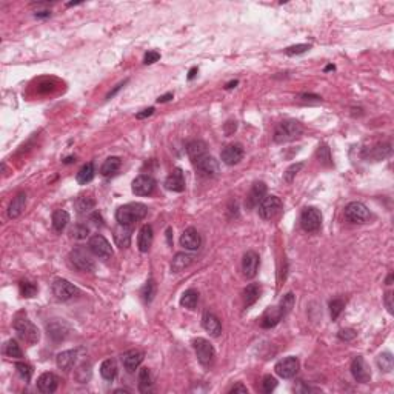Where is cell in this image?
Returning <instances> with one entry per match:
<instances>
[{
  "label": "cell",
  "mask_w": 394,
  "mask_h": 394,
  "mask_svg": "<svg viewBox=\"0 0 394 394\" xmlns=\"http://www.w3.org/2000/svg\"><path fill=\"white\" fill-rule=\"evenodd\" d=\"M206 143L202 142V140H193L187 145V153H188V157L196 162L197 159H200L202 156L206 154Z\"/></svg>",
  "instance_id": "29"
},
{
  "label": "cell",
  "mask_w": 394,
  "mask_h": 394,
  "mask_svg": "<svg viewBox=\"0 0 394 394\" xmlns=\"http://www.w3.org/2000/svg\"><path fill=\"white\" fill-rule=\"evenodd\" d=\"M14 329H16L17 336L29 345L37 343L40 339V332L37 327L29 319H26V317H17L16 322H14Z\"/></svg>",
  "instance_id": "3"
},
{
  "label": "cell",
  "mask_w": 394,
  "mask_h": 394,
  "mask_svg": "<svg viewBox=\"0 0 394 394\" xmlns=\"http://www.w3.org/2000/svg\"><path fill=\"white\" fill-rule=\"evenodd\" d=\"M302 166H304V163H294L283 173V180L286 182V184H291L296 177V174L302 170Z\"/></svg>",
  "instance_id": "47"
},
{
  "label": "cell",
  "mask_w": 394,
  "mask_h": 394,
  "mask_svg": "<svg viewBox=\"0 0 394 394\" xmlns=\"http://www.w3.org/2000/svg\"><path fill=\"white\" fill-rule=\"evenodd\" d=\"M71 233H72V236H74L75 239L82 240V239H86V237H88L89 230H88V226H86V225H75Z\"/></svg>",
  "instance_id": "51"
},
{
  "label": "cell",
  "mask_w": 394,
  "mask_h": 394,
  "mask_svg": "<svg viewBox=\"0 0 394 394\" xmlns=\"http://www.w3.org/2000/svg\"><path fill=\"white\" fill-rule=\"evenodd\" d=\"M173 99V93H168V94H165V96H160L159 99H157V102L159 103H165V102H168V100H171Z\"/></svg>",
  "instance_id": "57"
},
{
  "label": "cell",
  "mask_w": 394,
  "mask_h": 394,
  "mask_svg": "<svg viewBox=\"0 0 394 394\" xmlns=\"http://www.w3.org/2000/svg\"><path fill=\"white\" fill-rule=\"evenodd\" d=\"M153 237H154L153 226H151V225H143L140 233H139V240H137L139 242V250L142 253H146L151 248V245H153Z\"/></svg>",
  "instance_id": "27"
},
{
  "label": "cell",
  "mask_w": 394,
  "mask_h": 394,
  "mask_svg": "<svg viewBox=\"0 0 394 394\" xmlns=\"http://www.w3.org/2000/svg\"><path fill=\"white\" fill-rule=\"evenodd\" d=\"M345 308V302L342 299H332L329 302V311H331V317H332V321H336L337 317L342 314Z\"/></svg>",
  "instance_id": "43"
},
{
  "label": "cell",
  "mask_w": 394,
  "mask_h": 394,
  "mask_svg": "<svg viewBox=\"0 0 394 394\" xmlns=\"http://www.w3.org/2000/svg\"><path fill=\"white\" fill-rule=\"evenodd\" d=\"M193 346H194V351H196V356H197V360H199L203 367H209L211 363L214 360V348L211 345L206 339H196L193 342Z\"/></svg>",
  "instance_id": "6"
},
{
  "label": "cell",
  "mask_w": 394,
  "mask_h": 394,
  "mask_svg": "<svg viewBox=\"0 0 394 394\" xmlns=\"http://www.w3.org/2000/svg\"><path fill=\"white\" fill-rule=\"evenodd\" d=\"M153 113H154V108H153V107H149V108L143 110L142 113H137V119H146V117H149V116H153Z\"/></svg>",
  "instance_id": "55"
},
{
  "label": "cell",
  "mask_w": 394,
  "mask_h": 394,
  "mask_svg": "<svg viewBox=\"0 0 394 394\" xmlns=\"http://www.w3.org/2000/svg\"><path fill=\"white\" fill-rule=\"evenodd\" d=\"M391 282H393V274L388 276V279H387V285H391Z\"/></svg>",
  "instance_id": "63"
},
{
  "label": "cell",
  "mask_w": 394,
  "mask_h": 394,
  "mask_svg": "<svg viewBox=\"0 0 394 394\" xmlns=\"http://www.w3.org/2000/svg\"><path fill=\"white\" fill-rule=\"evenodd\" d=\"M125 83H127V82H124V83H119V85H117V86H116V88H114V89L111 91V93H110V94L107 96V99H111V97H113V96H114V94L117 93V91H119L120 88H122V86H124Z\"/></svg>",
  "instance_id": "59"
},
{
  "label": "cell",
  "mask_w": 394,
  "mask_h": 394,
  "mask_svg": "<svg viewBox=\"0 0 394 394\" xmlns=\"http://www.w3.org/2000/svg\"><path fill=\"white\" fill-rule=\"evenodd\" d=\"M96 200L91 196H79L77 200H75V208H77V213L80 214H88L94 209Z\"/></svg>",
  "instance_id": "33"
},
{
  "label": "cell",
  "mask_w": 394,
  "mask_h": 394,
  "mask_svg": "<svg viewBox=\"0 0 394 394\" xmlns=\"http://www.w3.org/2000/svg\"><path fill=\"white\" fill-rule=\"evenodd\" d=\"M53 228L57 233H62L65 230V226L69 222V214L66 213L65 209H56L53 213Z\"/></svg>",
  "instance_id": "31"
},
{
  "label": "cell",
  "mask_w": 394,
  "mask_h": 394,
  "mask_svg": "<svg viewBox=\"0 0 394 394\" xmlns=\"http://www.w3.org/2000/svg\"><path fill=\"white\" fill-rule=\"evenodd\" d=\"M180 245L188 251H196L199 250L202 245V237L199 231L194 228H187L180 236Z\"/></svg>",
  "instance_id": "17"
},
{
  "label": "cell",
  "mask_w": 394,
  "mask_h": 394,
  "mask_svg": "<svg viewBox=\"0 0 394 394\" xmlns=\"http://www.w3.org/2000/svg\"><path fill=\"white\" fill-rule=\"evenodd\" d=\"M5 353L6 356L12 357V359H20L23 356L22 350H20V345L16 342V340H9L5 346Z\"/></svg>",
  "instance_id": "42"
},
{
  "label": "cell",
  "mask_w": 394,
  "mask_h": 394,
  "mask_svg": "<svg viewBox=\"0 0 394 394\" xmlns=\"http://www.w3.org/2000/svg\"><path fill=\"white\" fill-rule=\"evenodd\" d=\"M196 165V168L197 171H199V174L205 176V177H214L219 174V163L214 157H211L208 154L202 156L200 159H197L194 162Z\"/></svg>",
  "instance_id": "12"
},
{
  "label": "cell",
  "mask_w": 394,
  "mask_h": 394,
  "mask_svg": "<svg viewBox=\"0 0 394 394\" xmlns=\"http://www.w3.org/2000/svg\"><path fill=\"white\" fill-rule=\"evenodd\" d=\"M354 337H356L354 329H342V331L339 332V339H340V340H345V342L353 340Z\"/></svg>",
  "instance_id": "53"
},
{
  "label": "cell",
  "mask_w": 394,
  "mask_h": 394,
  "mask_svg": "<svg viewBox=\"0 0 394 394\" xmlns=\"http://www.w3.org/2000/svg\"><path fill=\"white\" fill-rule=\"evenodd\" d=\"M304 134V127L297 120H283L276 127L274 131V142L276 143H288L299 139Z\"/></svg>",
  "instance_id": "2"
},
{
  "label": "cell",
  "mask_w": 394,
  "mask_h": 394,
  "mask_svg": "<svg viewBox=\"0 0 394 394\" xmlns=\"http://www.w3.org/2000/svg\"><path fill=\"white\" fill-rule=\"evenodd\" d=\"M385 305H387V310H388V313L390 314H393V308H394V305H393V293L391 291H388L387 294H385Z\"/></svg>",
  "instance_id": "54"
},
{
  "label": "cell",
  "mask_w": 394,
  "mask_h": 394,
  "mask_svg": "<svg viewBox=\"0 0 394 394\" xmlns=\"http://www.w3.org/2000/svg\"><path fill=\"white\" fill-rule=\"evenodd\" d=\"M156 291H157V286H156V282L153 280V279H149L148 282H146V285L143 286V290H142V296H143V300L145 302H149L154 299V296H156Z\"/></svg>",
  "instance_id": "41"
},
{
  "label": "cell",
  "mask_w": 394,
  "mask_h": 394,
  "mask_svg": "<svg viewBox=\"0 0 394 394\" xmlns=\"http://www.w3.org/2000/svg\"><path fill=\"white\" fill-rule=\"evenodd\" d=\"M282 209V200L277 196H266L265 199L259 205V216L263 220H269L272 217H276Z\"/></svg>",
  "instance_id": "8"
},
{
  "label": "cell",
  "mask_w": 394,
  "mask_h": 394,
  "mask_svg": "<svg viewBox=\"0 0 394 394\" xmlns=\"http://www.w3.org/2000/svg\"><path fill=\"white\" fill-rule=\"evenodd\" d=\"M165 187L170 191H176V193H182L185 190V177H184V173H182L180 168H174L173 173L166 177Z\"/></svg>",
  "instance_id": "22"
},
{
  "label": "cell",
  "mask_w": 394,
  "mask_h": 394,
  "mask_svg": "<svg viewBox=\"0 0 394 394\" xmlns=\"http://www.w3.org/2000/svg\"><path fill=\"white\" fill-rule=\"evenodd\" d=\"M193 263V257L187 253H177L171 262V271L173 272H180L185 268H188Z\"/></svg>",
  "instance_id": "30"
},
{
  "label": "cell",
  "mask_w": 394,
  "mask_h": 394,
  "mask_svg": "<svg viewBox=\"0 0 394 394\" xmlns=\"http://www.w3.org/2000/svg\"><path fill=\"white\" fill-rule=\"evenodd\" d=\"M119 168H120V159L119 157H108L103 162L100 173H102V176L108 177V176H113L114 173H117Z\"/></svg>",
  "instance_id": "38"
},
{
  "label": "cell",
  "mask_w": 394,
  "mask_h": 394,
  "mask_svg": "<svg viewBox=\"0 0 394 394\" xmlns=\"http://www.w3.org/2000/svg\"><path fill=\"white\" fill-rule=\"evenodd\" d=\"M331 69H334V65H328V66H325V71H331Z\"/></svg>",
  "instance_id": "64"
},
{
  "label": "cell",
  "mask_w": 394,
  "mask_h": 394,
  "mask_svg": "<svg viewBox=\"0 0 394 394\" xmlns=\"http://www.w3.org/2000/svg\"><path fill=\"white\" fill-rule=\"evenodd\" d=\"M202 325L205 328L206 332H209V336L213 337H219L222 332V324L219 321V317L213 313L206 311L202 317Z\"/></svg>",
  "instance_id": "21"
},
{
  "label": "cell",
  "mask_w": 394,
  "mask_h": 394,
  "mask_svg": "<svg viewBox=\"0 0 394 394\" xmlns=\"http://www.w3.org/2000/svg\"><path fill=\"white\" fill-rule=\"evenodd\" d=\"M293 307H294V294H293V293H288L286 296H283V299H282V302H280L279 308H280L282 314L286 316L288 313H290V311L293 310Z\"/></svg>",
  "instance_id": "44"
},
{
  "label": "cell",
  "mask_w": 394,
  "mask_h": 394,
  "mask_svg": "<svg viewBox=\"0 0 394 394\" xmlns=\"http://www.w3.org/2000/svg\"><path fill=\"white\" fill-rule=\"evenodd\" d=\"M19 288L23 297H34L37 294V285H34L33 282H20Z\"/></svg>",
  "instance_id": "45"
},
{
  "label": "cell",
  "mask_w": 394,
  "mask_h": 394,
  "mask_svg": "<svg viewBox=\"0 0 394 394\" xmlns=\"http://www.w3.org/2000/svg\"><path fill=\"white\" fill-rule=\"evenodd\" d=\"M100 374L105 381H114L116 376H117V367H116V362L113 359H107L102 362L100 365Z\"/></svg>",
  "instance_id": "35"
},
{
  "label": "cell",
  "mask_w": 394,
  "mask_h": 394,
  "mask_svg": "<svg viewBox=\"0 0 394 394\" xmlns=\"http://www.w3.org/2000/svg\"><path fill=\"white\" fill-rule=\"evenodd\" d=\"M57 382L59 379L56 374L53 373H43L39 379H37V388L40 393L45 394H51L57 390Z\"/></svg>",
  "instance_id": "23"
},
{
  "label": "cell",
  "mask_w": 394,
  "mask_h": 394,
  "mask_svg": "<svg viewBox=\"0 0 394 394\" xmlns=\"http://www.w3.org/2000/svg\"><path fill=\"white\" fill-rule=\"evenodd\" d=\"M69 261H71V265L77 271H80V272H93L96 269L94 261L91 259V256L88 254V251L83 250V248L72 250L71 254H69Z\"/></svg>",
  "instance_id": "4"
},
{
  "label": "cell",
  "mask_w": 394,
  "mask_h": 394,
  "mask_svg": "<svg viewBox=\"0 0 394 394\" xmlns=\"http://www.w3.org/2000/svg\"><path fill=\"white\" fill-rule=\"evenodd\" d=\"M94 174H96L94 165L93 163H86L79 170L77 177H75V179H77V182L80 185H86V184H89V182L94 179Z\"/></svg>",
  "instance_id": "36"
},
{
  "label": "cell",
  "mask_w": 394,
  "mask_h": 394,
  "mask_svg": "<svg viewBox=\"0 0 394 394\" xmlns=\"http://www.w3.org/2000/svg\"><path fill=\"white\" fill-rule=\"evenodd\" d=\"M75 359H77V353L75 351H62L59 353L57 357H56V362H57V367L64 371H68L72 368V365L75 363Z\"/></svg>",
  "instance_id": "28"
},
{
  "label": "cell",
  "mask_w": 394,
  "mask_h": 394,
  "mask_svg": "<svg viewBox=\"0 0 394 394\" xmlns=\"http://www.w3.org/2000/svg\"><path fill=\"white\" fill-rule=\"evenodd\" d=\"M351 373H353V377L360 384H368L370 379H371V373H370V368L367 365V362L363 360V357H360V356L353 359V362H351Z\"/></svg>",
  "instance_id": "14"
},
{
  "label": "cell",
  "mask_w": 394,
  "mask_h": 394,
  "mask_svg": "<svg viewBox=\"0 0 394 394\" xmlns=\"http://www.w3.org/2000/svg\"><path fill=\"white\" fill-rule=\"evenodd\" d=\"M51 12L50 11H40V12H36V17L37 19H43V17H50Z\"/></svg>",
  "instance_id": "58"
},
{
  "label": "cell",
  "mask_w": 394,
  "mask_h": 394,
  "mask_svg": "<svg viewBox=\"0 0 394 394\" xmlns=\"http://www.w3.org/2000/svg\"><path fill=\"white\" fill-rule=\"evenodd\" d=\"M242 157H244V148L239 143H231V145H226L223 149H222V160L223 163L226 165H237Z\"/></svg>",
  "instance_id": "18"
},
{
  "label": "cell",
  "mask_w": 394,
  "mask_h": 394,
  "mask_svg": "<svg viewBox=\"0 0 394 394\" xmlns=\"http://www.w3.org/2000/svg\"><path fill=\"white\" fill-rule=\"evenodd\" d=\"M230 393H244V394H247L248 390H247V387H244L242 384H237V385H234V387L230 390Z\"/></svg>",
  "instance_id": "56"
},
{
  "label": "cell",
  "mask_w": 394,
  "mask_h": 394,
  "mask_svg": "<svg viewBox=\"0 0 394 394\" xmlns=\"http://www.w3.org/2000/svg\"><path fill=\"white\" fill-rule=\"evenodd\" d=\"M345 217L351 223H367L370 220V211L368 208L360 202H351L345 208Z\"/></svg>",
  "instance_id": "7"
},
{
  "label": "cell",
  "mask_w": 394,
  "mask_h": 394,
  "mask_svg": "<svg viewBox=\"0 0 394 394\" xmlns=\"http://www.w3.org/2000/svg\"><path fill=\"white\" fill-rule=\"evenodd\" d=\"M122 365L128 373H134L140 367V363L143 362V353L139 350H130L122 354Z\"/></svg>",
  "instance_id": "19"
},
{
  "label": "cell",
  "mask_w": 394,
  "mask_h": 394,
  "mask_svg": "<svg viewBox=\"0 0 394 394\" xmlns=\"http://www.w3.org/2000/svg\"><path fill=\"white\" fill-rule=\"evenodd\" d=\"M16 368H17V373L20 374V377L23 379L25 382H29L31 381V376H33V368L28 365L25 362H17L16 363Z\"/></svg>",
  "instance_id": "46"
},
{
  "label": "cell",
  "mask_w": 394,
  "mask_h": 394,
  "mask_svg": "<svg viewBox=\"0 0 394 394\" xmlns=\"http://www.w3.org/2000/svg\"><path fill=\"white\" fill-rule=\"evenodd\" d=\"M64 162H65V163H72V162H75V157H68V159H65Z\"/></svg>",
  "instance_id": "62"
},
{
  "label": "cell",
  "mask_w": 394,
  "mask_h": 394,
  "mask_svg": "<svg viewBox=\"0 0 394 394\" xmlns=\"http://www.w3.org/2000/svg\"><path fill=\"white\" fill-rule=\"evenodd\" d=\"M53 293L59 300H69L79 294V290L65 279H56L53 282Z\"/></svg>",
  "instance_id": "10"
},
{
  "label": "cell",
  "mask_w": 394,
  "mask_h": 394,
  "mask_svg": "<svg viewBox=\"0 0 394 394\" xmlns=\"http://www.w3.org/2000/svg\"><path fill=\"white\" fill-rule=\"evenodd\" d=\"M25 206H26V194L25 193H19L12 199V202H11V205L8 208V216L11 219H17L25 211Z\"/></svg>",
  "instance_id": "25"
},
{
  "label": "cell",
  "mask_w": 394,
  "mask_h": 394,
  "mask_svg": "<svg viewBox=\"0 0 394 394\" xmlns=\"http://www.w3.org/2000/svg\"><path fill=\"white\" fill-rule=\"evenodd\" d=\"M259 256L254 251H247L244 254V259H242V271H244V276L247 279H253L257 274V269H259Z\"/></svg>",
  "instance_id": "16"
},
{
  "label": "cell",
  "mask_w": 394,
  "mask_h": 394,
  "mask_svg": "<svg viewBox=\"0 0 394 394\" xmlns=\"http://www.w3.org/2000/svg\"><path fill=\"white\" fill-rule=\"evenodd\" d=\"M308 50H310V45L300 43V45H293V47H288L285 50V54H288V56H297V54H304Z\"/></svg>",
  "instance_id": "49"
},
{
  "label": "cell",
  "mask_w": 394,
  "mask_h": 394,
  "mask_svg": "<svg viewBox=\"0 0 394 394\" xmlns=\"http://www.w3.org/2000/svg\"><path fill=\"white\" fill-rule=\"evenodd\" d=\"M114 240L120 248H127L131 242V228L127 225H117L114 228Z\"/></svg>",
  "instance_id": "26"
},
{
  "label": "cell",
  "mask_w": 394,
  "mask_h": 394,
  "mask_svg": "<svg viewBox=\"0 0 394 394\" xmlns=\"http://www.w3.org/2000/svg\"><path fill=\"white\" fill-rule=\"evenodd\" d=\"M139 390L140 393H149L153 390V379L148 368H142L139 373Z\"/></svg>",
  "instance_id": "39"
},
{
  "label": "cell",
  "mask_w": 394,
  "mask_h": 394,
  "mask_svg": "<svg viewBox=\"0 0 394 394\" xmlns=\"http://www.w3.org/2000/svg\"><path fill=\"white\" fill-rule=\"evenodd\" d=\"M146 214H148V208L143 203H128L120 206L116 211V220L120 225L131 226L135 222H140L142 219H145Z\"/></svg>",
  "instance_id": "1"
},
{
  "label": "cell",
  "mask_w": 394,
  "mask_h": 394,
  "mask_svg": "<svg viewBox=\"0 0 394 394\" xmlns=\"http://www.w3.org/2000/svg\"><path fill=\"white\" fill-rule=\"evenodd\" d=\"M237 83H239L237 80H234V82H230L228 85H226V89H231V88H234V86H236Z\"/></svg>",
  "instance_id": "61"
},
{
  "label": "cell",
  "mask_w": 394,
  "mask_h": 394,
  "mask_svg": "<svg viewBox=\"0 0 394 394\" xmlns=\"http://www.w3.org/2000/svg\"><path fill=\"white\" fill-rule=\"evenodd\" d=\"M196 72H197V68H191V71L188 74V80H193L196 77Z\"/></svg>",
  "instance_id": "60"
},
{
  "label": "cell",
  "mask_w": 394,
  "mask_h": 394,
  "mask_svg": "<svg viewBox=\"0 0 394 394\" xmlns=\"http://www.w3.org/2000/svg\"><path fill=\"white\" fill-rule=\"evenodd\" d=\"M300 225L307 233H316L321 230L322 225V214L316 208H305L300 214Z\"/></svg>",
  "instance_id": "5"
},
{
  "label": "cell",
  "mask_w": 394,
  "mask_h": 394,
  "mask_svg": "<svg viewBox=\"0 0 394 394\" xmlns=\"http://www.w3.org/2000/svg\"><path fill=\"white\" fill-rule=\"evenodd\" d=\"M277 387V381L272 376H265L262 379V391L263 393H271V391H274Z\"/></svg>",
  "instance_id": "50"
},
{
  "label": "cell",
  "mask_w": 394,
  "mask_h": 394,
  "mask_svg": "<svg viewBox=\"0 0 394 394\" xmlns=\"http://www.w3.org/2000/svg\"><path fill=\"white\" fill-rule=\"evenodd\" d=\"M283 314L280 311L279 307H272V308H268L263 316H262V319H261V325L263 328H272V327H276L282 319H283Z\"/></svg>",
  "instance_id": "24"
},
{
  "label": "cell",
  "mask_w": 394,
  "mask_h": 394,
  "mask_svg": "<svg viewBox=\"0 0 394 394\" xmlns=\"http://www.w3.org/2000/svg\"><path fill=\"white\" fill-rule=\"evenodd\" d=\"M266 197V185L265 182H256V184L251 187L248 196H247V200H245V205L247 208L253 209L256 206H259L261 202Z\"/></svg>",
  "instance_id": "13"
},
{
  "label": "cell",
  "mask_w": 394,
  "mask_h": 394,
  "mask_svg": "<svg viewBox=\"0 0 394 394\" xmlns=\"http://www.w3.org/2000/svg\"><path fill=\"white\" fill-rule=\"evenodd\" d=\"M47 331H48V336L54 342H60V340L66 339L68 332H69V327L64 321H53L47 325Z\"/></svg>",
  "instance_id": "20"
},
{
  "label": "cell",
  "mask_w": 394,
  "mask_h": 394,
  "mask_svg": "<svg viewBox=\"0 0 394 394\" xmlns=\"http://www.w3.org/2000/svg\"><path fill=\"white\" fill-rule=\"evenodd\" d=\"M376 363H377V367H379V370H381V371H384V373H390V371L393 370V363H394V360H393L391 353H382L381 356L377 357Z\"/></svg>",
  "instance_id": "40"
},
{
  "label": "cell",
  "mask_w": 394,
  "mask_h": 394,
  "mask_svg": "<svg viewBox=\"0 0 394 394\" xmlns=\"http://www.w3.org/2000/svg\"><path fill=\"white\" fill-rule=\"evenodd\" d=\"M299 371V360L297 357H285L282 359L280 362H277V365H276V373L283 377V379H291L297 374Z\"/></svg>",
  "instance_id": "15"
},
{
  "label": "cell",
  "mask_w": 394,
  "mask_h": 394,
  "mask_svg": "<svg viewBox=\"0 0 394 394\" xmlns=\"http://www.w3.org/2000/svg\"><path fill=\"white\" fill-rule=\"evenodd\" d=\"M156 190V180L153 176L140 174L132 182V193L137 196H149Z\"/></svg>",
  "instance_id": "11"
},
{
  "label": "cell",
  "mask_w": 394,
  "mask_h": 394,
  "mask_svg": "<svg viewBox=\"0 0 394 394\" xmlns=\"http://www.w3.org/2000/svg\"><path fill=\"white\" fill-rule=\"evenodd\" d=\"M390 153H391V145L384 143V145H377V146L371 148L368 151V154H363V156H365L367 159H371V160H382L387 156H390Z\"/></svg>",
  "instance_id": "34"
},
{
  "label": "cell",
  "mask_w": 394,
  "mask_h": 394,
  "mask_svg": "<svg viewBox=\"0 0 394 394\" xmlns=\"http://www.w3.org/2000/svg\"><path fill=\"white\" fill-rule=\"evenodd\" d=\"M197 302H199V293L196 290H187L180 297V305L188 310H194Z\"/></svg>",
  "instance_id": "37"
},
{
  "label": "cell",
  "mask_w": 394,
  "mask_h": 394,
  "mask_svg": "<svg viewBox=\"0 0 394 394\" xmlns=\"http://www.w3.org/2000/svg\"><path fill=\"white\" fill-rule=\"evenodd\" d=\"M160 59V54L157 53V51H148L146 54H145V59H143V62L146 64V65H151V64H154V62H157V60Z\"/></svg>",
  "instance_id": "52"
},
{
  "label": "cell",
  "mask_w": 394,
  "mask_h": 394,
  "mask_svg": "<svg viewBox=\"0 0 394 394\" xmlns=\"http://www.w3.org/2000/svg\"><path fill=\"white\" fill-rule=\"evenodd\" d=\"M261 296V286L257 283H250L244 290V305L245 308L251 307Z\"/></svg>",
  "instance_id": "32"
},
{
  "label": "cell",
  "mask_w": 394,
  "mask_h": 394,
  "mask_svg": "<svg viewBox=\"0 0 394 394\" xmlns=\"http://www.w3.org/2000/svg\"><path fill=\"white\" fill-rule=\"evenodd\" d=\"M88 247H89L91 253L97 257H100V259H111L113 257V248L110 245V242L102 234H96V236L91 237Z\"/></svg>",
  "instance_id": "9"
},
{
  "label": "cell",
  "mask_w": 394,
  "mask_h": 394,
  "mask_svg": "<svg viewBox=\"0 0 394 394\" xmlns=\"http://www.w3.org/2000/svg\"><path fill=\"white\" fill-rule=\"evenodd\" d=\"M317 157H319V160L325 165V166H329L332 163V159H331V153H329V148L328 146H319V149H317Z\"/></svg>",
  "instance_id": "48"
}]
</instances>
